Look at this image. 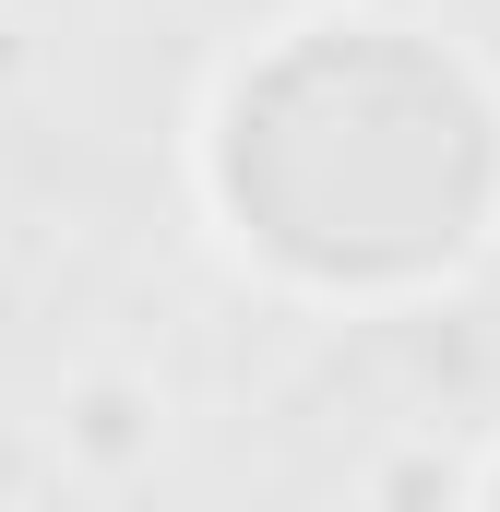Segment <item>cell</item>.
I'll return each instance as SVG.
<instances>
[{
    "label": "cell",
    "mask_w": 500,
    "mask_h": 512,
    "mask_svg": "<svg viewBox=\"0 0 500 512\" xmlns=\"http://www.w3.org/2000/svg\"><path fill=\"white\" fill-rule=\"evenodd\" d=\"M477 167L489 143L465 84L393 36H322L239 108V203L262 239L346 274L441 251L477 215Z\"/></svg>",
    "instance_id": "6da1fadb"
}]
</instances>
